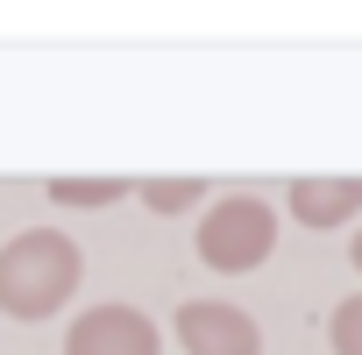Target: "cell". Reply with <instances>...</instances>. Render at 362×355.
<instances>
[{
    "label": "cell",
    "instance_id": "9",
    "mask_svg": "<svg viewBox=\"0 0 362 355\" xmlns=\"http://www.w3.org/2000/svg\"><path fill=\"white\" fill-rule=\"evenodd\" d=\"M355 270H362V228H355Z\"/></svg>",
    "mask_w": 362,
    "mask_h": 355
},
{
    "label": "cell",
    "instance_id": "3",
    "mask_svg": "<svg viewBox=\"0 0 362 355\" xmlns=\"http://www.w3.org/2000/svg\"><path fill=\"white\" fill-rule=\"evenodd\" d=\"M177 348L185 355H263V327L228 298H185L177 305Z\"/></svg>",
    "mask_w": 362,
    "mask_h": 355
},
{
    "label": "cell",
    "instance_id": "2",
    "mask_svg": "<svg viewBox=\"0 0 362 355\" xmlns=\"http://www.w3.org/2000/svg\"><path fill=\"white\" fill-rule=\"evenodd\" d=\"M199 263L206 270H221V277H242V270H263L270 263V249H277V214H270V199H256V192H228V199H214L206 214H199Z\"/></svg>",
    "mask_w": 362,
    "mask_h": 355
},
{
    "label": "cell",
    "instance_id": "7",
    "mask_svg": "<svg viewBox=\"0 0 362 355\" xmlns=\"http://www.w3.org/2000/svg\"><path fill=\"white\" fill-rule=\"evenodd\" d=\"M128 185L121 178H50V199L57 206H114Z\"/></svg>",
    "mask_w": 362,
    "mask_h": 355
},
{
    "label": "cell",
    "instance_id": "4",
    "mask_svg": "<svg viewBox=\"0 0 362 355\" xmlns=\"http://www.w3.org/2000/svg\"><path fill=\"white\" fill-rule=\"evenodd\" d=\"M64 355H163V334L135 305H93V313L71 320Z\"/></svg>",
    "mask_w": 362,
    "mask_h": 355
},
{
    "label": "cell",
    "instance_id": "5",
    "mask_svg": "<svg viewBox=\"0 0 362 355\" xmlns=\"http://www.w3.org/2000/svg\"><path fill=\"white\" fill-rule=\"evenodd\" d=\"M348 214H362V178H291L298 228H341Z\"/></svg>",
    "mask_w": 362,
    "mask_h": 355
},
{
    "label": "cell",
    "instance_id": "8",
    "mask_svg": "<svg viewBox=\"0 0 362 355\" xmlns=\"http://www.w3.org/2000/svg\"><path fill=\"white\" fill-rule=\"evenodd\" d=\"M327 341H334V355H362V291L327 313Z\"/></svg>",
    "mask_w": 362,
    "mask_h": 355
},
{
    "label": "cell",
    "instance_id": "6",
    "mask_svg": "<svg viewBox=\"0 0 362 355\" xmlns=\"http://www.w3.org/2000/svg\"><path fill=\"white\" fill-rule=\"evenodd\" d=\"M142 206L149 214H185V206H199L206 199V185H199V178H142Z\"/></svg>",
    "mask_w": 362,
    "mask_h": 355
},
{
    "label": "cell",
    "instance_id": "1",
    "mask_svg": "<svg viewBox=\"0 0 362 355\" xmlns=\"http://www.w3.org/2000/svg\"><path fill=\"white\" fill-rule=\"evenodd\" d=\"M78 277H86V256H78L71 235L22 228L8 249H0V313L8 320H50V313H64Z\"/></svg>",
    "mask_w": 362,
    "mask_h": 355
}]
</instances>
